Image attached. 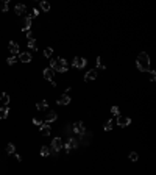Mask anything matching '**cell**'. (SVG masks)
Returning <instances> with one entry per match:
<instances>
[{
	"instance_id": "cell-26",
	"label": "cell",
	"mask_w": 156,
	"mask_h": 175,
	"mask_svg": "<svg viewBox=\"0 0 156 175\" xmlns=\"http://www.w3.org/2000/svg\"><path fill=\"white\" fill-rule=\"evenodd\" d=\"M111 113H112L114 116H120V110H119V106H112V108H111Z\"/></svg>"
},
{
	"instance_id": "cell-16",
	"label": "cell",
	"mask_w": 156,
	"mask_h": 175,
	"mask_svg": "<svg viewBox=\"0 0 156 175\" xmlns=\"http://www.w3.org/2000/svg\"><path fill=\"white\" fill-rule=\"evenodd\" d=\"M41 134H42V136H48L50 134V125H47L45 122H42V125H41Z\"/></svg>"
},
{
	"instance_id": "cell-11",
	"label": "cell",
	"mask_w": 156,
	"mask_h": 175,
	"mask_svg": "<svg viewBox=\"0 0 156 175\" xmlns=\"http://www.w3.org/2000/svg\"><path fill=\"white\" fill-rule=\"evenodd\" d=\"M22 31H28L30 30V27H31V19H30V17L28 16H27V17H24V19H22Z\"/></svg>"
},
{
	"instance_id": "cell-19",
	"label": "cell",
	"mask_w": 156,
	"mask_h": 175,
	"mask_svg": "<svg viewBox=\"0 0 156 175\" xmlns=\"http://www.w3.org/2000/svg\"><path fill=\"white\" fill-rule=\"evenodd\" d=\"M39 8H41L42 11L47 13V11L50 10V3H48V2H39Z\"/></svg>"
},
{
	"instance_id": "cell-13",
	"label": "cell",
	"mask_w": 156,
	"mask_h": 175,
	"mask_svg": "<svg viewBox=\"0 0 156 175\" xmlns=\"http://www.w3.org/2000/svg\"><path fill=\"white\" fill-rule=\"evenodd\" d=\"M70 100H72V98L69 97L67 94H63V96L56 100V103H58V105H69V103H70Z\"/></svg>"
},
{
	"instance_id": "cell-4",
	"label": "cell",
	"mask_w": 156,
	"mask_h": 175,
	"mask_svg": "<svg viewBox=\"0 0 156 175\" xmlns=\"http://www.w3.org/2000/svg\"><path fill=\"white\" fill-rule=\"evenodd\" d=\"M42 74H44V78H45V80H48V82L52 83L53 86H56V83H55V80H53V75H55V70H53V69H50V67H45Z\"/></svg>"
},
{
	"instance_id": "cell-32",
	"label": "cell",
	"mask_w": 156,
	"mask_h": 175,
	"mask_svg": "<svg viewBox=\"0 0 156 175\" xmlns=\"http://www.w3.org/2000/svg\"><path fill=\"white\" fill-rule=\"evenodd\" d=\"M97 66H98V69H105V66H103V63H102V58H97Z\"/></svg>"
},
{
	"instance_id": "cell-18",
	"label": "cell",
	"mask_w": 156,
	"mask_h": 175,
	"mask_svg": "<svg viewBox=\"0 0 156 175\" xmlns=\"http://www.w3.org/2000/svg\"><path fill=\"white\" fill-rule=\"evenodd\" d=\"M8 113H10V108H8V106H3V108L0 110V119H6Z\"/></svg>"
},
{
	"instance_id": "cell-8",
	"label": "cell",
	"mask_w": 156,
	"mask_h": 175,
	"mask_svg": "<svg viewBox=\"0 0 156 175\" xmlns=\"http://www.w3.org/2000/svg\"><path fill=\"white\" fill-rule=\"evenodd\" d=\"M8 48H10V53H11L13 56H16L17 53H19V50H20L19 44H17V42H10V44H8Z\"/></svg>"
},
{
	"instance_id": "cell-17",
	"label": "cell",
	"mask_w": 156,
	"mask_h": 175,
	"mask_svg": "<svg viewBox=\"0 0 156 175\" xmlns=\"http://www.w3.org/2000/svg\"><path fill=\"white\" fill-rule=\"evenodd\" d=\"M14 11H16V14H17V16H22V14H24V13L27 11V6H25V5H22V3H19V5H16Z\"/></svg>"
},
{
	"instance_id": "cell-20",
	"label": "cell",
	"mask_w": 156,
	"mask_h": 175,
	"mask_svg": "<svg viewBox=\"0 0 156 175\" xmlns=\"http://www.w3.org/2000/svg\"><path fill=\"white\" fill-rule=\"evenodd\" d=\"M41 155H42V156H48V155H50V149H48L47 145H42V147H41Z\"/></svg>"
},
{
	"instance_id": "cell-9",
	"label": "cell",
	"mask_w": 156,
	"mask_h": 175,
	"mask_svg": "<svg viewBox=\"0 0 156 175\" xmlns=\"http://www.w3.org/2000/svg\"><path fill=\"white\" fill-rule=\"evenodd\" d=\"M56 119H58L56 113H55V111H48V113L45 114V120H44V122L45 124H50V122H55Z\"/></svg>"
},
{
	"instance_id": "cell-6",
	"label": "cell",
	"mask_w": 156,
	"mask_h": 175,
	"mask_svg": "<svg viewBox=\"0 0 156 175\" xmlns=\"http://www.w3.org/2000/svg\"><path fill=\"white\" fill-rule=\"evenodd\" d=\"M88 64V61H86V58H81V56H77L75 60H73V66L77 67V69H83V67Z\"/></svg>"
},
{
	"instance_id": "cell-22",
	"label": "cell",
	"mask_w": 156,
	"mask_h": 175,
	"mask_svg": "<svg viewBox=\"0 0 156 175\" xmlns=\"http://www.w3.org/2000/svg\"><path fill=\"white\" fill-rule=\"evenodd\" d=\"M28 48H31V50H36V48H38V44H36L34 39H28Z\"/></svg>"
},
{
	"instance_id": "cell-30",
	"label": "cell",
	"mask_w": 156,
	"mask_h": 175,
	"mask_svg": "<svg viewBox=\"0 0 156 175\" xmlns=\"http://www.w3.org/2000/svg\"><path fill=\"white\" fill-rule=\"evenodd\" d=\"M0 10H2L3 13H6V11H8V3H6V2H3L2 5H0Z\"/></svg>"
},
{
	"instance_id": "cell-10",
	"label": "cell",
	"mask_w": 156,
	"mask_h": 175,
	"mask_svg": "<svg viewBox=\"0 0 156 175\" xmlns=\"http://www.w3.org/2000/svg\"><path fill=\"white\" fill-rule=\"evenodd\" d=\"M77 145H78V144H77V141H75V139H73V138H69V139H67V142H66V145H64V147H66V152H70L72 149H75Z\"/></svg>"
},
{
	"instance_id": "cell-3",
	"label": "cell",
	"mask_w": 156,
	"mask_h": 175,
	"mask_svg": "<svg viewBox=\"0 0 156 175\" xmlns=\"http://www.w3.org/2000/svg\"><path fill=\"white\" fill-rule=\"evenodd\" d=\"M73 133L77 134V136H84V133H86V128H84V124L83 122H77V124H73Z\"/></svg>"
},
{
	"instance_id": "cell-28",
	"label": "cell",
	"mask_w": 156,
	"mask_h": 175,
	"mask_svg": "<svg viewBox=\"0 0 156 175\" xmlns=\"http://www.w3.org/2000/svg\"><path fill=\"white\" fill-rule=\"evenodd\" d=\"M137 158H139V156H137L136 152H131V153H130V160L131 161H137Z\"/></svg>"
},
{
	"instance_id": "cell-2",
	"label": "cell",
	"mask_w": 156,
	"mask_h": 175,
	"mask_svg": "<svg viewBox=\"0 0 156 175\" xmlns=\"http://www.w3.org/2000/svg\"><path fill=\"white\" fill-rule=\"evenodd\" d=\"M50 69L58 70V72H66V70L69 69V66H67V61L64 60V58H58V60H52V63H50Z\"/></svg>"
},
{
	"instance_id": "cell-33",
	"label": "cell",
	"mask_w": 156,
	"mask_h": 175,
	"mask_svg": "<svg viewBox=\"0 0 156 175\" xmlns=\"http://www.w3.org/2000/svg\"><path fill=\"white\" fill-rule=\"evenodd\" d=\"M33 124H34V125H38V127H41V125H42V120L34 117V119H33Z\"/></svg>"
},
{
	"instance_id": "cell-31",
	"label": "cell",
	"mask_w": 156,
	"mask_h": 175,
	"mask_svg": "<svg viewBox=\"0 0 156 175\" xmlns=\"http://www.w3.org/2000/svg\"><path fill=\"white\" fill-rule=\"evenodd\" d=\"M38 14H39V11L36 10V8H33V11H31V14H30L28 17H30V19H33V17H36V16H38Z\"/></svg>"
},
{
	"instance_id": "cell-1",
	"label": "cell",
	"mask_w": 156,
	"mask_h": 175,
	"mask_svg": "<svg viewBox=\"0 0 156 175\" xmlns=\"http://www.w3.org/2000/svg\"><path fill=\"white\" fill-rule=\"evenodd\" d=\"M136 66L141 72H148L150 70V56L147 55L145 52H142L137 55V60H136Z\"/></svg>"
},
{
	"instance_id": "cell-5",
	"label": "cell",
	"mask_w": 156,
	"mask_h": 175,
	"mask_svg": "<svg viewBox=\"0 0 156 175\" xmlns=\"http://www.w3.org/2000/svg\"><path fill=\"white\" fill-rule=\"evenodd\" d=\"M52 149L55 152H59L63 149V139L61 138H53L52 139Z\"/></svg>"
},
{
	"instance_id": "cell-34",
	"label": "cell",
	"mask_w": 156,
	"mask_h": 175,
	"mask_svg": "<svg viewBox=\"0 0 156 175\" xmlns=\"http://www.w3.org/2000/svg\"><path fill=\"white\" fill-rule=\"evenodd\" d=\"M27 38H28V39H33V33H31V31L28 30V31H27Z\"/></svg>"
},
{
	"instance_id": "cell-23",
	"label": "cell",
	"mask_w": 156,
	"mask_h": 175,
	"mask_svg": "<svg viewBox=\"0 0 156 175\" xmlns=\"http://www.w3.org/2000/svg\"><path fill=\"white\" fill-rule=\"evenodd\" d=\"M0 100L5 103V105H8V103H10V96H8L6 92H3V94H2V97H0Z\"/></svg>"
},
{
	"instance_id": "cell-25",
	"label": "cell",
	"mask_w": 156,
	"mask_h": 175,
	"mask_svg": "<svg viewBox=\"0 0 156 175\" xmlns=\"http://www.w3.org/2000/svg\"><path fill=\"white\" fill-rule=\"evenodd\" d=\"M6 152H8V153H14V152H16V147H14V144H8L6 145Z\"/></svg>"
},
{
	"instance_id": "cell-12",
	"label": "cell",
	"mask_w": 156,
	"mask_h": 175,
	"mask_svg": "<svg viewBox=\"0 0 156 175\" xmlns=\"http://www.w3.org/2000/svg\"><path fill=\"white\" fill-rule=\"evenodd\" d=\"M95 78H97V69H91L84 75V82H91V80H95Z\"/></svg>"
},
{
	"instance_id": "cell-27",
	"label": "cell",
	"mask_w": 156,
	"mask_h": 175,
	"mask_svg": "<svg viewBox=\"0 0 156 175\" xmlns=\"http://www.w3.org/2000/svg\"><path fill=\"white\" fill-rule=\"evenodd\" d=\"M148 78L151 80V82L156 78V72H155V70H148Z\"/></svg>"
},
{
	"instance_id": "cell-14",
	"label": "cell",
	"mask_w": 156,
	"mask_h": 175,
	"mask_svg": "<svg viewBox=\"0 0 156 175\" xmlns=\"http://www.w3.org/2000/svg\"><path fill=\"white\" fill-rule=\"evenodd\" d=\"M19 61H22V63H30V61H31V55H30L28 52L19 53Z\"/></svg>"
},
{
	"instance_id": "cell-24",
	"label": "cell",
	"mask_w": 156,
	"mask_h": 175,
	"mask_svg": "<svg viewBox=\"0 0 156 175\" xmlns=\"http://www.w3.org/2000/svg\"><path fill=\"white\" fill-rule=\"evenodd\" d=\"M103 128L106 130V131H109V130L112 128V120L109 119V120H106V122H105V125H103Z\"/></svg>"
},
{
	"instance_id": "cell-7",
	"label": "cell",
	"mask_w": 156,
	"mask_h": 175,
	"mask_svg": "<svg viewBox=\"0 0 156 175\" xmlns=\"http://www.w3.org/2000/svg\"><path fill=\"white\" fill-rule=\"evenodd\" d=\"M117 124L120 125V127H126V125L131 124V119L126 117V116H117Z\"/></svg>"
},
{
	"instance_id": "cell-15",
	"label": "cell",
	"mask_w": 156,
	"mask_h": 175,
	"mask_svg": "<svg viewBox=\"0 0 156 175\" xmlns=\"http://www.w3.org/2000/svg\"><path fill=\"white\" fill-rule=\"evenodd\" d=\"M36 108H38V111H44L48 108V102L47 100H39L38 103H36Z\"/></svg>"
},
{
	"instance_id": "cell-21",
	"label": "cell",
	"mask_w": 156,
	"mask_h": 175,
	"mask_svg": "<svg viewBox=\"0 0 156 175\" xmlns=\"http://www.w3.org/2000/svg\"><path fill=\"white\" fill-rule=\"evenodd\" d=\"M53 55V48L52 47H45V50H44V56L45 58H50Z\"/></svg>"
},
{
	"instance_id": "cell-29",
	"label": "cell",
	"mask_w": 156,
	"mask_h": 175,
	"mask_svg": "<svg viewBox=\"0 0 156 175\" xmlns=\"http://www.w3.org/2000/svg\"><path fill=\"white\" fill-rule=\"evenodd\" d=\"M16 61H17V58H16V56H10V58H8V64H10V66H13Z\"/></svg>"
}]
</instances>
